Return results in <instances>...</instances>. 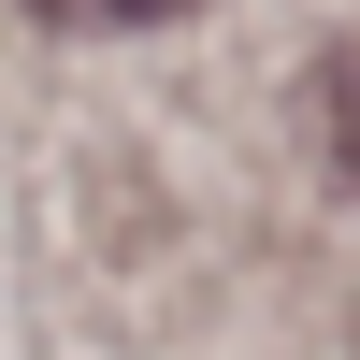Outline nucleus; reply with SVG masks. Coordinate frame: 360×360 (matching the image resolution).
<instances>
[{"label": "nucleus", "mask_w": 360, "mask_h": 360, "mask_svg": "<svg viewBox=\"0 0 360 360\" xmlns=\"http://www.w3.org/2000/svg\"><path fill=\"white\" fill-rule=\"evenodd\" d=\"M44 29H159V15H202V0H29Z\"/></svg>", "instance_id": "1"}]
</instances>
